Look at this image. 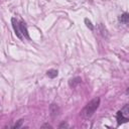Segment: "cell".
Masks as SVG:
<instances>
[{
    "label": "cell",
    "mask_w": 129,
    "mask_h": 129,
    "mask_svg": "<svg viewBox=\"0 0 129 129\" xmlns=\"http://www.w3.org/2000/svg\"><path fill=\"white\" fill-rule=\"evenodd\" d=\"M11 22H12V26H13V29L15 31V34L18 38H20V39L26 38V39L30 40L28 31H27V28H26V25L24 22L19 21L14 17L11 19Z\"/></svg>",
    "instance_id": "cell-1"
},
{
    "label": "cell",
    "mask_w": 129,
    "mask_h": 129,
    "mask_svg": "<svg viewBox=\"0 0 129 129\" xmlns=\"http://www.w3.org/2000/svg\"><path fill=\"white\" fill-rule=\"evenodd\" d=\"M99 105H100V98H95V99L91 100L85 106V108L83 109L82 116H84V117H91L96 112V110L98 109Z\"/></svg>",
    "instance_id": "cell-2"
},
{
    "label": "cell",
    "mask_w": 129,
    "mask_h": 129,
    "mask_svg": "<svg viewBox=\"0 0 129 129\" xmlns=\"http://www.w3.org/2000/svg\"><path fill=\"white\" fill-rule=\"evenodd\" d=\"M128 121H129V119L125 118L123 116V111H118L117 112V123H118V125H120L122 123H126Z\"/></svg>",
    "instance_id": "cell-3"
},
{
    "label": "cell",
    "mask_w": 129,
    "mask_h": 129,
    "mask_svg": "<svg viewBox=\"0 0 129 129\" xmlns=\"http://www.w3.org/2000/svg\"><path fill=\"white\" fill-rule=\"evenodd\" d=\"M118 20H119V22H121V23H123V24L129 23V14H128V13H123L122 15L119 16Z\"/></svg>",
    "instance_id": "cell-4"
},
{
    "label": "cell",
    "mask_w": 129,
    "mask_h": 129,
    "mask_svg": "<svg viewBox=\"0 0 129 129\" xmlns=\"http://www.w3.org/2000/svg\"><path fill=\"white\" fill-rule=\"evenodd\" d=\"M50 113H51V116L54 117L55 115L58 114V107L55 105V104H52L50 106Z\"/></svg>",
    "instance_id": "cell-5"
},
{
    "label": "cell",
    "mask_w": 129,
    "mask_h": 129,
    "mask_svg": "<svg viewBox=\"0 0 129 129\" xmlns=\"http://www.w3.org/2000/svg\"><path fill=\"white\" fill-rule=\"evenodd\" d=\"M57 74H58V72H57L56 70H49V71L46 72V75H47L49 78H51V79L55 78V77L57 76Z\"/></svg>",
    "instance_id": "cell-6"
},
{
    "label": "cell",
    "mask_w": 129,
    "mask_h": 129,
    "mask_svg": "<svg viewBox=\"0 0 129 129\" xmlns=\"http://www.w3.org/2000/svg\"><path fill=\"white\" fill-rule=\"evenodd\" d=\"M81 78H79V77H77V78H74V79H72L71 81H70V86L71 87H75L77 84H79V83H81Z\"/></svg>",
    "instance_id": "cell-7"
},
{
    "label": "cell",
    "mask_w": 129,
    "mask_h": 129,
    "mask_svg": "<svg viewBox=\"0 0 129 129\" xmlns=\"http://www.w3.org/2000/svg\"><path fill=\"white\" fill-rule=\"evenodd\" d=\"M85 22H86L87 26H88V27H89L91 30H93V29H94V27H93V25H92V23H91V21H90V20H88V19L86 18V19H85Z\"/></svg>",
    "instance_id": "cell-8"
},
{
    "label": "cell",
    "mask_w": 129,
    "mask_h": 129,
    "mask_svg": "<svg viewBox=\"0 0 129 129\" xmlns=\"http://www.w3.org/2000/svg\"><path fill=\"white\" fill-rule=\"evenodd\" d=\"M22 122H23V120H19L17 123H15V125L13 126V128H19L20 126H21V124H22Z\"/></svg>",
    "instance_id": "cell-9"
},
{
    "label": "cell",
    "mask_w": 129,
    "mask_h": 129,
    "mask_svg": "<svg viewBox=\"0 0 129 129\" xmlns=\"http://www.w3.org/2000/svg\"><path fill=\"white\" fill-rule=\"evenodd\" d=\"M61 127H68V125H67V124H64V123H62L61 125H59V128H61Z\"/></svg>",
    "instance_id": "cell-10"
}]
</instances>
